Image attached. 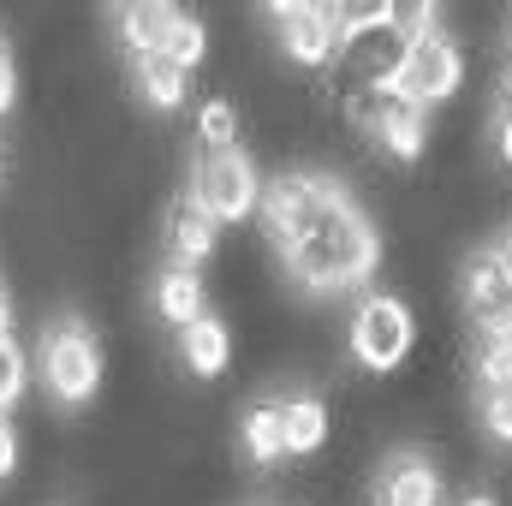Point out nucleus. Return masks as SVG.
I'll return each mask as SVG.
<instances>
[{"label": "nucleus", "instance_id": "a878e982", "mask_svg": "<svg viewBox=\"0 0 512 506\" xmlns=\"http://www.w3.org/2000/svg\"><path fill=\"white\" fill-rule=\"evenodd\" d=\"M495 114H512V54L501 60V72H495Z\"/></svg>", "mask_w": 512, "mask_h": 506}, {"label": "nucleus", "instance_id": "9d476101", "mask_svg": "<svg viewBox=\"0 0 512 506\" xmlns=\"http://www.w3.org/2000/svg\"><path fill=\"white\" fill-rule=\"evenodd\" d=\"M161 245H167V262L179 268H203L215 245H221V221L191 197V191H173L167 209H161Z\"/></svg>", "mask_w": 512, "mask_h": 506}, {"label": "nucleus", "instance_id": "a211bd4d", "mask_svg": "<svg viewBox=\"0 0 512 506\" xmlns=\"http://www.w3.org/2000/svg\"><path fill=\"white\" fill-rule=\"evenodd\" d=\"M161 54H167L173 66H185V72H191V66H203V60H209V24H203V18H191V12H179V18H173V30H167V48H161Z\"/></svg>", "mask_w": 512, "mask_h": 506}, {"label": "nucleus", "instance_id": "0eeeda50", "mask_svg": "<svg viewBox=\"0 0 512 506\" xmlns=\"http://www.w3.org/2000/svg\"><path fill=\"white\" fill-rule=\"evenodd\" d=\"M459 84H465V54H459V42L447 30H435V36L405 48V66H399L393 90L405 102H417V108H441V102L459 96Z\"/></svg>", "mask_w": 512, "mask_h": 506}, {"label": "nucleus", "instance_id": "f03ea898", "mask_svg": "<svg viewBox=\"0 0 512 506\" xmlns=\"http://www.w3.org/2000/svg\"><path fill=\"white\" fill-rule=\"evenodd\" d=\"M36 376L54 405H90L102 387V340L84 316H54L36 340Z\"/></svg>", "mask_w": 512, "mask_h": 506}, {"label": "nucleus", "instance_id": "dca6fc26", "mask_svg": "<svg viewBox=\"0 0 512 506\" xmlns=\"http://www.w3.org/2000/svg\"><path fill=\"white\" fill-rule=\"evenodd\" d=\"M173 18H179V6H167V0H137V6H120L114 12V24L126 36V54H161Z\"/></svg>", "mask_w": 512, "mask_h": 506}, {"label": "nucleus", "instance_id": "b1692460", "mask_svg": "<svg viewBox=\"0 0 512 506\" xmlns=\"http://www.w3.org/2000/svg\"><path fill=\"white\" fill-rule=\"evenodd\" d=\"M12 471H18V423L0 411V483H6Z\"/></svg>", "mask_w": 512, "mask_h": 506}, {"label": "nucleus", "instance_id": "412c9836", "mask_svg": "<svg viewBox=\"0 0 512 506\" xmlns=\"http://www.w3.org/2000/svg\"><path fill=\"white\" fill-rule=\"evenodd\" d=\"M24 387H30V358H24V346H18V340H0V411H12V405L24 399Z\"/></svg>", "mask_w": 512, "mask_h": 506}, {"label": "nucleus", "instance_id": "aec40b11", "mask_svg": "<svg viewBox=\"0 0 512 506\" xmlns=\"http://www.w3.org/2000/svg\"><path fill=\"white\" fill-rule=\"evenodd\" d=\"M477 423L495 447H512V387H477Z\"/></svg>", "mask_w": 512, "mask_h": 506}, {"label": "nucleus", "instance_id": "39448f33", "mask_svg": "<svg viewBox=\"0 0 512 506\" xmlns=\"http://www.w3.org/2000/svg\"><path fill=\"white\" fill-rule=\"evenodd\" d=\"M411 340H417V316H411L405 298H393V292H364L358 298V310H352V358L364 370H376V376L399 370L411 358Z\"/></svg>", "mask_w": 512, "mask_h": 506}, {"label": "nucleus", "instance_id": "393cba45", "mask_svg": "<svg viewBox=\"0 0 512 506\" xmlns=\"http://www.w3.org/2000/svg\"><path fill=\"white\" fill-rule=\"evenodd\" d=\"M489 137H495V155L512 167V114H495V120H489Z\"/></svg>", "mask_w": 512, "mask_h": 506}, {"label": "nucleus", "instance_id": "5701e85b", "mask_svg": "<svg viewBox=\"0 0 512 506\" xmlns=\"http://www.w3.org/2000/svg\"><path fill=\"white\" fill-rule=\"evenodd\" d=\"M12 102H18V60H12V48L0 36V114H12Z\"/></svg>", "mask_w": 512, "mask_h": 506}, {"label": "nucleus", "instance_id": "f3484780", "mask_svg": "<svg viewBox=\"0 0 512 506\" xmlns=\"http://www.w3.org/2000/svg\"><path fill=\"white\" fill-rule=\"evenodd\" d=\"M471 370H477V387H512V334H477Z\"/></svg>", "mask_w": 512, "mask_h": 506}, {"label": "nucleus", "instance_id": "c85d7f7f", "mask_svg": "<svg viewBox=\"0 0 512 506\" xmlns=\"http://www.w3.org/2000/svg\"><path fill=\"white\" fill-rule=\"evenodd\" d=\"M495 256H501V268H507V280H512V227H507V239L495 245Z\"/></svg>", "mask_w": 512, "mask_h": 506}, {"label": "nucleus", "instance_id": "f8f14e48", "mask_svg": "<svg viewBox=\"0 0 512 506\" xmlns=\"http://www.w3.org/2000/svg\"><path fill=\"white\" fill-rule=\"evenodd\" d=\"M149 304H155V316L179 334V328H191L197 316H209V292H203V274L197 268H179V262H167L161 274H155V286H149Z\"/></svg>", "mask_w": 512, "mask_h": 506}, {"label": "nucleus", "instance_id": "6e6552de", "mask_svg": "<svg viewBox=\"0 0 512 506\" xmlns=\"http://www.w3.org/2000/svg\"><path fill=\"white\" fill-rule=\"evenodd\" d=\"M459 304H465L477 334H512V280L495 245H477L459 262Z\"/></svg>", "mask_w": 512, "mask_h": 506}, {"label": "nucleus", "instance_id": "ddd939ff", "mask_svg": "<svg viewBox=\"0 0 512 506\" xmlns=\"http://www.w3.org/2000/svg\"><path fill=\"white\" fill-rule=\"evenodd\" d=\"M126 72H131V90H137L149 108H161V114L185 108V96H191V72L173 66L167 54H126Z\"/></svg>", "mask_w": 512, "mask_h": 506}, {"label": "nucleus", "instance_id": "2eb2a0df", "mask_svg": "<svg viewBox=\"0 0 512 506\" xmlns=\"http://www.w3.org/2000/svg\"><path fill=\"white\" fill-rule=\"evenodd\" d=\"M239 453H245V465H256V471L286 465V447H280V393L245 405V417H239Z\"/></svg>", "mask_w": 512, "mask_h": 506}, {"label": "nucleus", "instance_id": "cd10ccee", "mask_svg": "<svg viewBox=\"0 0 512 506\" xmlns=\"http://www.w3.org/2000/svg\"><path fill=\"white\" fill-rule=\"evenodd\" d=\"M453 506H501V501H495V495H483V489H471V495H459Z\"/></svg>", "mask_w": 512, "mask_h": 506}, {"label": "nucleus", "instance_id": "423d86ee", "mask_svg": "<svg viewBox=\"0 0 512 506\" xmlns=\"http://www.w3.org/2000/svg\"><path fill=\"white\" fill-rule=\"evenodd\" d=\"M268 24H274V36H280V54L292 60V66H304V72H328V66H340V18H334V6H268L262 12Z\"/></svg>", "mask_w": 512, "mask_h": 506}, {"label": "nucleus", "instance_id": "1a4fd4ad", "mask_svg": "<svg viewBox=\"0 0 512 506\" xmlns=\"http://www.w3.org/2000/svg\"><path fill=\"white\" fill-rule=\"evenodd\" d=\"M370 506H441V465L423 447L387 453L370 477Z\"/></svg>", "mask_w": 512, "mask_h": 506}, {"label": "nucleus", "instance_id": "7c9ffc66", "mask_svg": "<svg viewBox=\"0 0 512 506\" xmlns=\"http://www.w3.org/2000/svg\"><path fill=\"white\" fill-rule=\"evenodd\" d=\"M507 54H512V18H507Z\"/></svg>", "mask_w": 512, "mask_h": 506}, {"label": "nucleus", "instance_id": "f257e3e1", "mask_svg": "<svg viewBox=\"0 0 512 506\" xmlns=\"http://www.w3.org/2000/svg\"><path fill=\"white\" fill-rule=\"evenodd\" d=\"M256 221L268 233V251L280 256L286 280L298 292H352L376 274L382 239L370 227V215L358 209V197L334 179V173H280L262 185Z\"/></svg>", "mask_w": 512, "mask_h": 506}, {"label": "nucleus", "instance_id": "c756f323", "mask_svg": "<svg viewBox=\"0 0 512 506\" xmlns=\"http://www.w3.org/2000/svg\"><path fill=\"white\" fill-rule=\"evenodd\" d=\"M0 179H6V143H0Z\"/></svg>", "mask_w": 512, "mask_h": 506}, {"label": "nucleus", "instance_id": "9b49d317", "mask_svg": "<svg viewBox=\"0 0 512 506\" xmlns=\"http://www.w3.org/2000/svg\"><path fill=\"white\" fill-rule=\"evenodd\" d=\"M322 441H328V399L310 393V387L280 393V447H286V465L322 453Z\"/></svg>", "mask_w": 512, "mask_h": 506}, {"label": "nucleus", "instance_id": "20e7f679", "mask_svg": "<svg viewBox=\"0 0 512 506\" xmlns=\"http://www.w3.org/2000/svg\"><path fill=\"white\" fill-rule=\"evenodd\" d=\"M221 227L227 221H251L256 203H262V179H256V161L233 143V149H197L191 155V185H185Z\"/></svg>", "mask_w": 512, "mask_h": 506}, {"label": "nucleus", "instance_id": "4468645a", "mask_svg": "<svg viewBox=\"0 0 512 506\" xmlns=\"http://www.w3.org/2000/svg\"><path fill=\"white\" fill-rule=\"evenodd\" d=\"M173 346H179V364L191 370V376H221L227 370V358H233V334H227V322L221 316H197L191 328H179L173 334Z\"/></svg>", "mask_w": 512, "mask_h": 506}, {"label": "nucleus", "instance_id": "6ab92c4d", "mask_svg": "<svg viewBox=\"0 0 512 506\" xmlns=\"http://www.w3.org/2000/svg\"><path fill=\"white\" fill-rule=\"evenodd\" d=\"M233 143H239V114H233V102L209 96V102L197 108V149H233Z\"/></svg>", "mask_w": 512, "mask_h": 506}, {"label": "nucleus", "instance_id": "bb28decb", "mask_svg": "<svg viewBox=\"0 0 512 506\" xmlns=\"http://www.w3.org/2000/svg\"><path fill=\"white\" fill-rule=\"evenodd\" d=\"M0 340H12V304H6V286H0Z\"/></svg>", "mask_w": 512, "mask_h": 506}, {"label": "nucleus", "instance_id": "4be33fe9", "mask_svg": "<svg viewBox=\"0 0 512 506\" xmlns=\"http://www.w3.org/2000/svg\"><path fill=\"white\" fill-rule=\"evenodd\" d=\"M393 30H399V42H423V36H435L447 24H441V12L429 0H405V6H393Z\"/></svg>", "mask_w": 512, "mask_h": 506}, {"label": "nucleus", "instance_id": "7ed1b4c3", "mask_svg": "<svg viewBox=\"0 0 512 506\" xmlns=\"http://www.w3.org/2000/svg\"><path fill=\"white\" fill-rule=\"evenodd\" d=\"M346 114H352V126L364 131V137H376L382 155L399 161V167H411V161L423 155V143H429V108L405 102L399 90L352 84V90H346Z\"/></svg>", "mask_w": 512, "mask_h": 506}]
</instances>
